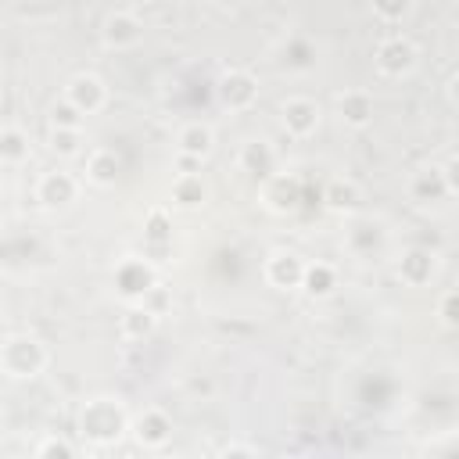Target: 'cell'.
I'll return each instance as SVG.
<instances>
[{
    "label": "cell",
    "mask_w": 459,
    "mask_h": 459,
    "mask_svg": "<svg viewBox=\"0 0 459 459\" xmlns=\"http://www.w3.org/2000/svg\"><path fill=\"white\" fill-rule=\"evenodd\" d=\"M129 412L118 398H90L79 409V434L93 445H111L129 430Z\"/></svg>",
    "instance_id": "1"
},
{
    "label": "cell",
    "mask_w": 459,
    "mask_h": 459,
    "mask_svg": "<svg viewBox=\"0 0 459 459\" xmlns=\"http://www.w3.org/2000/svg\"><path fill=\"white\" fill-rule=\"evenodd\" d=\"M47 362H50V351L32 333H11L0 348V369L11 380H32L47 369Z\"/></svg>",
    "instance_id": "2"
},
{
    "label": "cell",
    "mask_w": 459,
    "mask_h": 459,
    "mask_svg": "<svg viewBox=\"0 0 459 459\" xmlns=\"http://www.w3.org/2000/svg\"><path fill=\"white\" fill-rule=\"evenodd\" d=\"M373 65H377V72H380L384 79H405V75H412L416 65H420V47H416L409 36L391 32V36H384V39L377 43Z\"/></svg>",
    "instance_id": "3"
},
{
    "label": "cell",
    "mask_w": 459,
    "mask_h": 459,
    "mask_svg": "<svg viewBox=\"0 0 459 459\" xmlns=\"http://www.w3.org/2000/svg\"><path fill=\"white\" fill-rule=\"evenodd\" d=\"M154 283H158L154 265H151L147 258H140V255H126V258L115 265V287H118V294H122L129 305H133V301H143Z\"/></svg>",
    "instance_id": "4"
},
{
    "label": "cell",
    "mask_w": 459,
    "mask_h": 459,
    "mask_svg": "<svg viewBox=\"0 0 459 459\" xmlns=\"http://www.w3.org/2000/svg\"><path fill=\"white\" fill-rule=\"evenodd\" d=\"M215 97L226 111H247L258 100V79L244 68H226L215 82Z\"/></svg>",
    "instance_id": "5"
},
{
    "label": "cell",
    "mask_w": 459,
    "mask_h": 459,
    "mask_svg": "<svg viewBox=\"0 0 459 459\" xmlns=\"http://www.w3.org/2000/svg\"><path fill=\"white\" fill-rule=\"evenodd\" d=\"M319 104L312 97H287L280 104V122L287 129V136L294 140H308L316 129H319Z\"/></svg>",
    "instance_id": "6"
},
{
    "label": "cell",
    "mask_w": 459,
    "mask_h": 459,
    "mask_svg": "<svg viewBox=\"0 0 459 459\" xmlns=\"http://www.w3.org/2000/svg\"><path fill=\"white\" fill-rule=\"evenodd\" d=\"M100 39L108 50H133L143 39V22L133 11H111L100 25Z\"/></svg>",
    "instance_id": "7"
},
{
    "label": "cell",
    "mask_w": 459,
    "mask_h": 459,
    "mask_svg": "<svg viewBox=\"0 0 459 459\" xmlns=\"http://www.w3.org/2000/svg\"><path fill=\"white\" fill-rule=\"evenodd\" d=\"M129 434L136 437L140 448H165L169 437H172V416L158 405H147L133 423H129Z\"/></svg>",
    "instance_id": "8"
},
{
    "label": "cell",
    "mask_w": 459,
    "mask_h": 459,
    "mask_svg": "<svg viewBox=\"0 0 459 459\" xmlns=\"http://www.w3.org/2000/svg\"><path fill=\"white\" fill-rule=\"evenodd\" d=\"M65 97L90 118V115H97L104 104H108V86H104V79L100 75H93V72H79V75H72L68 79V86H65Z\"/></svg>",
    "instance_id": "9"
},
{
    "label": "cell",
    "mask_w": 459,
    "mask_h": 459,
    "mask_svg": "<svg viewBox=\"0 0 459 459\" xmlns=\"http://www.w3.org/2000/svg\"><path fill=\"white\" fill-rule=\"evenodd\" d=\"M212 147H215V133L204 122H186L176 133V151H179V161L183 165H201L212 154Z\"/></svg>",
    "instance_id": "10"
},
{
    "label": "cell",
    "mask_w": 459,
    "mask_h": 459,
    "mask_svg": "<svg viewBox=\"0 0 459 459\" xmlns=\"http://www.w3.org/2000/svg\"><path fill=\"white\" fill-rule=\"evenodd\" d=\"M75 194H79V179L65 169H50L36 183V201L47 204V208H65V204L75 201Z\"/></svg>",
    "instance_id": "11"
},
{
    "label": "cell",
    "mask_w": 459,
    "mask_h": 459,
    "mask_svg": "<svg viewBox=\"0 0 459 459\" xmlns=\"http://www.w3.org/2000/svg\"><path fill=\"white\" fill-rule=\"evenodd\" d=\"M298 201H301V183H298L294 176H283V172L265 176V183H262V204H265L269 212L290 215V212L298 208Z\"/></svg>",
    "instance_id": "12"
},
{
    "label": "cell",
    "mask_w": 459,
    "mask_h": 459,
    "mask_svg": "<svg viewBox=\"0 0 459 459\" xmlns=\"http://www.w3.org/2000/svg\"><path fill=\"white\" fill-rule=\"evenodd\" d=\"M398 276L409 287H427L437 276V255L430 247H405L398 255Z\"/></svg>",
    "instance_id": "13"
},
{
    "label": "cell",
    "mask_w": 459,
    "mask_h": 459,
    "mask_svg": "<svg viewBox=\"0 0 459 459\" xmlns=\"http://www.w3.org/2000/svg\"><path fill=\"white\" fill-rule=\"evenodd\" d=\"M301 276H305V258L301 255H294V251H273L265 258V280L276 290H298L301 287Z\"/></svg>",
    "instance_id": "14"
},
{
    "label": "cell",
    "mask_w": 459,
    "mask_h": 459,
    "mask_svg": "<svg viewBox=\"0 0 459 459\" xmlns=\"http://www.w3.org/2000/svg\"><path fill=\"white\" fill-rule=\"evenodd\" d=\"M409 197L416 204H434L441 197H448V183H445V169L441 165H423L409 176Z\"/></svg>",
    "instance_id": "15"
},
{
    "label": "cell",
    "mask_w": 459,
    "mask_h": 459,
    "mask_svg": "<svg viewBox=\"0 0 459 459\" xmlns=\"http://www.w3.org/2000/svg\"><path fill=\"white\" fill-rule=\"evenodd\" d=\"M337 118L351 129H362L373 122V93L369 90H344L337 93Z\"/></svg>",
    "instance_id": "16"
},
{
    "label": "cell",
    "mask_w": 459,
    "mask_h": 459,
    "mask_svg": "<svg viewBox=\"0 0 459 459\" xmlns=\"http://www.w3.org/2000/svg\"><path fill=\"white\" fill-rule=\"evenodd\" d=\"M237 165L247 172V176H273V169H276V151H273V143L269 140H247L244 147H240V154H237Z\"/></svg>",
    "instance_id": "17"
},
{
    "label": "cell",
    "mask_w": 459,
    "mask_h": 459,
    "mask_svg": "<svg viewBox=\"0 0 459 459\" xmlns=\"http://www.w3.org/2000/svg\"><path fill=\"white\" fill-rule=\"evenodd\" d=\"M82 172H86V183H93V186H115L118 172H122V161L111 147H97V151H90Z\"/></svg>",
    "instance_id": "18"
},
{
    "label": "cell",
    "mask_w": 459,
    "mask_h": 459,
    "mask_svg": "<svg viewBox=\"0 0 459 459\" xmlns=\"http://www.w3.org/2000/svg\"><path fill=\"white\" fill-rule=\"evenodd\" d=\"M154 326H158V316H154L143 301H133V305L122 312V319H118V333H122L126 341H143V337L154 333Z\"/></svg>",
    "instance_id": "19"
},
{
    "label": "cell",
    "mask_w": 459,
    "mask_h": 459,
    "mask_svg": "<svg viewBox=\"0 0 459 459\" xmlns=\"http://www.w3.org/2000/svg\"><path fill=\"white\" fill-rule=\"evenodd\" d=\"M344 240H348V251L351 255H373L384 244V230L373 219H355L348 226V233H344Z\"/></svg>",
    "instance_id": "20"
},
{
    "label": "cell",
    "mask_w": 459,
    "mask_h": 459,
    "mask_svg": "<svg viewBox=\"0 0 459 459\" xmlns=\"http://www.w3.org/2000/svg\"><path fill=\"white\" fill-rule=\"evenodd\" d=\"M301 290L308 298H330L337 290V269L330 262H305V276H301Z\"/></svg>",
    "instance_id": "21"
},
{
    "label": "cell",
    "mask_w": 459,
    "mask_h": 459,
    "mask_svg": "<svg viewBox=\"0 0 459 459\" xmlns=\"http://www.w3.org/2000/svg\"><path fill=\"white\" fill-rule=\"evenodd\" d=\"M29 154H32L29 133L18 129V126H4V133H0V161H4L7 169H14V165L29 161Z\"/></svg>",
    "instance_id": "22"
},
{
    "label": "cell",
    "mask_w": 459,
    "mask_h": 459,
    "mask_svg": "<svg viewBox=\"0 0 459 459\" xmlns=\"http://www.w3.org/2000/svg\"><path fill=\"white\" fill-rule=\"evenodd\" d=\"M204 197H208V186H204V179L197 172H179L172 179V201L179 208H201Z\"/></svg>",
    "instance_id": "23"
},
{
    "label": "cell",
    "mask_w": 459,
    "mask_h": 459,
    "mask_svg": "<svg viewBox=\"0 0 459 459\" xmlns=\"http://www.w3.org/2000/svg\"><path fill=\"white\" fill-rule=\"evenodd\" d=\"M323 204H326L330 212H337V215L355 212V204H359V186H355V179H330L326 190H323Z\"/></svg>",
    "instance_id": "24"
},
{
    "label": "cell",
    "mask_w": 459,
    "mask_h": 459,
    "mask_svg": "<svg viewBox=\"0 0 459 459\" xmlns=\"http://www.w3.org/2000/svg\"><path fill=\"white\" fill-rule=\"evenodd\" d=\"M50 151H54L57 158H75V154H82V129L50 126Z\"/></svg>",
    "instance_id": "25"
},
{
    "label": "cell",
    "mask_w": 459,
    "mask_h": 459,
    "mask_svg": "<svg viewBox=\"0 0 459 459\" xmlns=\"http://www.w3.org/2000/svg\"><path fill=\"white\" fill-rule=\"evenodd\" d=\"M369 7H373V14H377L384 25H398V22H405V18L412 14L416 0H369Z\"/></svg>",
    "instance_id": "26"
},
{
    "label": "cell",
    "mask_w": 459,
    "mask_h": 459,
    "mask_svg": "<svg viewBox=\"0 0 459 459\" xmlns=\"http://www.w3.org/2000/svg\"><path fill=\"white\" fill-rule=\"evenodd\" d=\"M82 122H86V115H82L68 97H61V100L50 104V126H61V129H82Z\"/></svg>",
    "instance_id": "27"
},
{
    "label": "cell",
    "mask_w": 459,
    "mask_h": 459,
    "mask_svg": "<svg viewBox=\"0 0 459 459\" xmlns=\"http://www.w3.org/2000/svg\"><path fill=\"white\" fill-rule=\"evenodd\" d=\"M169 233H172V219H169V212H165V208H151V212H147V237H151L154 244H165Z\"/></svg>",
    "instance_id": "28"
},
{
    "label": "cell",
    "mask_w": 459,
    "mask_h": 459,
    "mask_svg": "<svg viewBox=\"0 0 459 459\" xmlns=\"http://www.w3.org/2000/svg\"><path fill=\"white\" fill-rule=\"evenodd\" d=\"M72 455H75V445L65 437H43L36 445V459H72Z\"/></svg>",
    "instance_id": "29"
},
{
    "label": "cell",
    "mask_w": 459,
    "mask_h": 459,
    "mask_svg": "<svg viewBox=\"0 0 459 459\" xmlns=\"http://www.w3.org/2000/svg\"><path fill=\"white\" fill-rule=\"evenodd\" d=\"M437 319L452 330H459V290H445L437 298Z\"/></svg>",
    "instance_id": "30"
},
{
    "label": "cell",
    "mask_w": 459,
    "mask_h": 459,
    "mask_svg": "<svg viewBox=\"0 0 459 459\" xmlns=\"http://www.w3.org/2000/svg\"><path fill=\"white\" fill-rule=\"evenodd\" d=\"M445 183H448V194H459V154H452L445 165Z\"/></svg>",
    "instance_id": "31"
},
{
    "label": "cell",
    "mask_w": 459,
    "mask_h": 459,
    "mask_svg": "<svg viewBox=\"0 0 459 459\" xmlns=\"http://www.w3.org/2000/svg\"><path fill=\"white\" fill-rule=\"evenodd\" d=\"M222 455H258V448H255V445H240V441H233V445L222 448Z\"/></svg>",
    "instance_id": "32"
},
{
    "label": "cell",
    "mask_w": 459,
    "mask_h": 459,
    "mask_svg": "<svg viewBox=\"0 0 459 459\" xmlns=\"http://www.w3.org/2000/svg\"><path fill=\"white\" fill-rule=\"evenodd\" d=\"M448 100L459 108V68L452 72V79H448Z\"/></svg>",
    "instance_id": "33"
},
{
    "label": "cell",
    "mask_w": 459,
    "mask_h": 459,
    "mask_svg": "<svg viewBox=\"0 0 459 459\" xmlns=\"http://www.w3.org/2000/svg\"><path fill=\"white\" fill-rule=\"evenodd\" d=\"M212 4H215V7H237L240 0H212Z\"/></svg>",
    "instance_id": "34"
}]
</instances>
